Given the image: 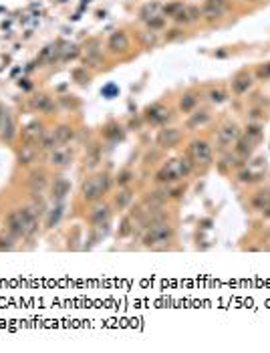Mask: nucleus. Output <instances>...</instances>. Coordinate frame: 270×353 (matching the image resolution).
<instances>
[{
	"instance_id": "obj_30",
	"label": "nucleus",
	"mask_w": 270,
	"mask_h": 353,
	"mask_svg": "<svg viewBox=\"0 0 270 353\" xmlns=\"http://www.w3.org/2000/svg\"><path fill=\"white\" fill-rule=\"evenodd\" d=\"M246 138L252 139V141H260V138H262V127L260 125H248Z\"/></svg>"
},
{
	"instance_id": "obj_1",
	"label": "nucleus",
	"mask_w": 270,
	"mask_h": 353,
	"mask_svg": "<svg viewBox=\"0 0 270 353\" xmlns=\"http://www.w3.org/2000/svg\"><path fill=\"white\" fill-rule=\"evenodd\" d=\"M6 230L15 238H32L39 230V216L30 208L12 210L6 216Z\"/></svg>"
},
{
	"instance_id": "obj_11",
	"label": "nucleus",
	"mask_w": 270,
	"mask_h": 353,
	"mask_svg": "<svg viewBox=\"0 0 270 353\" xmlns=\"http://www.w3.org/2000/svg\"><path fill=\"white\" fill-rule=\"evenodd\" d=\"M240 138V129L236 123H226L222 129L218 131V141L220 145H230L232 141H238Z\"/></svg>"
},
{
	"instance_id": "obj_43",
	"label": "nucleus",
	"mask_w": 270,
	"mask_h": 353,
	"mask_svg": "<svg viewBox=\"0 0 270 353\" xmlns=\"http://www.w3.org/2000/svg\"><path fill=\"white\" fill-rule=\"evenodd\" d=\"M240 180H242V182H254L256 178L252 176V172H242V174H240Z\"/></svg>"
},
{
	"instance_id": "obj_20",
	"label": "nucleus",
	"mask_w": 270,
	"mask_h": 353,
	"mask_svg": "<svg viewBox=\"0 0 270 353\" xmlns=\"http://www.w3.org/2000/svg\"><path fill=\"white\" fill-rule=\"evenodd\" d=\"M55 148H59V141L55 138V131H45L43 138L39 141V150L41 152H53Z\"/></svg>"
},
{
	"instance_id": "obj_5",
	"label": "nucleus",
	"mask_w": 270,
	"mask_h": 353,
	"mask_svg": "<svg viewBox=\"0 0 270 353\" xmlns=\"http://www.w3.org/2000/svg\"><path fill=\"white\" fill-rule=\"evenodd\" d=\"M190 155H192V160L195 164L208 166V164L212 162V148L204 139H194L190 143Z\"/></svg>"
},
{
	"instance_id": "obj_41",
	"label": "nucleus",
	"mask_w": 270,
	"mask_h": 353,
	"mask_svg": "<svg viewBox=\"0 0 270 353\" xmlns=\"http://www.w3.org/2000/svg\"><path fill=\"white\" fill-rule=\"evenodd\" d=\"M73 77H75L79 83H89V75H85L83 69H77L75 73H73Z\"/></svg>"
},
{
	"instance_id": "obj_45",
	"label": "nucleus",
	"mask_w": 270,
	"mask_h": 353,
	"mask_svg": "<svg viewBox=\"0 0 270 353\" xmlns=\"http://www.w3.org/2000/svg\"><path fill=\"white\" fill-rule=\"evenodd\" d=\"M250 2H258V0H250Z\"/></svg>"
},
{
	"instance_id": "obj_19",
	"label": "nucleus",
	"mask_w": 270,
	"mask_h": 353,
	"mask_svg": "<svg viewBox=\"0 0 270 353\" xmlns=\"http://www.w3.org/2000/svg\"><path fill=\"white\" fill-rule=\"evenodd\" d=\"M252 85V77L248 75V73H240V75L232 81V89H234L236 93H246L250 89Z\"/></svg>"
},
{
	"instance_id": "obj_6",
	"label": "nucleus",
	"mask_w": 270,
	"mask_h": 353,
	"mask_svg": "<svg viewBox=\"0 0 270 353\" xmlns=\"http://www.w3.org/2000/svg\"><path fill=\"white\" fill-rule=\"evenodd\" d=\"M224 10H226V0H206V4L202 8V16L206 20H218L224 16Z\"/></svg>"
},
{
	"instance_id": "obj_33",
	"label": "nucleus",
	"mask_w": 270,
	"mask_h": 353,
	"mask_svg": "<svg viewBox=\"0 0 270 353\" xmlns=\"http://www.w3.org/2000/svg\"><path fill=\"white\" fill-rule=\"evenodd\" d=\"M181 8H183V4H181V2H171V4H167V6L164 8V12H165L167 16H171V18H174V16L178 15V12H180Z\"/></svg>"
},
{
	"instance_id": "obj_44",
	"label": "nucleus",
	"mask_w": 270,
	"mask_h": 353,
	"mask_svg": "<svg viewBox=\"0 0 270 353\" xmlns=\"http://www.w3.org/2000/svg\"><path fill=\"white\" fill-rule=\"evenodd\" d=\"M180 34H181V31H180V29H174V31H169V34H167V41H176Z\"/></svg>"
},
{
	"instance_id": "obj_9",
	"label": "nucleus",
	"mask_w": 270,
	"mask_h": 353,
	"mask_svg": "<svg viewBox=\"0 0 270 353\" xmlns=\"http://www.w3.org/2000/svg\"><path fill=\"white\" fill-rule=\"evenodd\" d=\"M145 119L150 121L151 125H162V123H165V121L169 119V109H165L164 105L155 103V105H151V107H147Z\"/></svg>"
},
{
	"instance_id": "obj_16",
	"label": "nucleus",
	"mask_w": 270,
	"mask_h": 353,
	"mask_svg": "<svg viewBox=\"0 0 270 353\" xmlns=\"http://www.w3.org/2000/svg\"><path fill=\"white\" fill-rule=\"evenodd\" d=\"M0 138H2V141H12L15 139V119H12L10 113H2V125H0Z\"/></svg>"
},
{
	"instance_id": "obj_32",
	"label": "nucleus",
	"mask_w": 270,
	"mask_h": 353,
	"mask_svg": "<svg viewBox=\"0 0 270 353\" xmlns=\"http://www.w3.org/2000/svg\"><path fill=\"white\" fill-rule=\"evenodd\" d=\"M131 180H133V172H129V169H123V172H119V176H117V184L119 186H127Z\"/></svg>"
},
{
	"instance_id": "obj_29",
	"label": "nucleus",
	"mask_w": 270,
	"mask_h": 353,
	"mask_svg": "<svg viewBox=\"0 0 270 353\" xmlns=\"http://www.w3.org/2000/svg\"><path fill=\"white\" fill-rule=\"evenodd\" d=\"M195 103H198V99H195L194 95H186V97H181V101H180V107H181V111H192V109L195 107Z\"/></svg>"
},
{
	"instance_id": "obj_22",
	"label": "nucleus",
	"mask_w": 270,
	"mask_h": 353,
	"mask_svg": "<svg viewBox=\"0 0 270 353\" xmlns=\"http://www.w3.org/2000/svg\"><path fill=\"white\" fill-rule=\"evenodd\" d=\"M252 206L256 210H266V208H270V192H258L256 196L252 198Z\"/></svg>"
},
{
	"instance_id": "obj_38",
	"label": "nucleus",
	"mask_w": 270,
	"mask_h": 353,
	"mask_svg": "<svg viewBox=\"0 0 270 353\" xmlns=\"http://www.w3.org/2000/svg\"><path fill=\"white\" fill-rule=\"evenodd\" d=\"M174 20H176L178 24H181V22H183V24H188V22H190V18H188V10H186V6H183V8H181V10L178 12V15L174 16Z\"/></svg>"
},
{
	"instance_id": "obj_12",
	"label": "nucleus",
	"mask_w": 270,
	"mask_h": 353,
	"mask_svg": "<svg viewBox=\"0 0 270 353\" xmlns=\"http://www.w3.org/2000/svg\"><path fill=\"white\" fill-rule=\"evenodd\" d=\"M46 182H48L46 172H45V169H41V168L39 169H32L30 176H29V186H30L32 194H41L46 188Z\"/></svg>"
},
{
	"instance_id": "obj_18",
	"label": "nucleus",
	"mask_w": 270,
	"mask_h": 353,
	"mask_svg": "<svg viewBox=\"0 0 270 353\" xmlns=\"http://www.w3.org/2000/svg\"><path fill=\"white\" fill-rule=\"evenodd\" d=\"M55 138L59 141V145H65V143H71L73 139H75V129H73L71 125H59L55 129Z\"/></svg>"
},
{
	"instance_id": "obj_26",
	"label": "nucleus",
	"mask_w": 270,
	"mask_h": 353,
	"mask_svg": "<svg viewBox=\"0 0 270 353\" xmlns=\"http://www.w3.org/2000/svg\"><path fill=\"white\" fill-rule=\"evenodd\" d=\"M254 141L252 139H248V138H244V139H240L238 141V145H236V152L240 153V155H250V152H252V145Z\"/></svg>"
},
{
	"instance_id": "obj_42",
	"label": "nucleus",
	"mask_w": 270,
	"mask_h": 353,
	"mask_svg": "<svg viewBox=\"0 0 270 353\" xmlns=\"http://www.w3.org/2000/svg\"><path fill=\"white\" fill-rule=\"evenodd\" d=\"M258 77H260V79H270V63L258 69Z\"/></svg>"
},
{
	"instance_id": "obj_8",
	"label": "nucleus",
	"mask_w": 270,
	"mask_h": 353,
	"mask_svg": "<svg viewBox=\"0 0 270 353\" xmlns=\"http://www.w3.org/2000/svg\"><path fill=\"white\" fill-rule=\"evenodd\" d=\"M181 139V131L176 127H165L157 133V145L159 148H176Z\"/></svg>"
},
{
	"instance_id": "obj_13",
	"label": "nucleus",
	"mask_w": 270,
	"mask_h": 353,
	"mask_svg": "<svg viewBox=\"0 0 270 353\" xmlns=\"http://www.w3.org/2000/svg\"><path fill=\"white\" fill-rule=\"evenodd\" d=\"M127 48H129V39H127V34H125L123 31L113 32L111 39H109V51H111L113 55H117V53H125Z\"/></svg>"
},
{
	"instance_id": "obj_3",
	"label": "nucleus",
	"mask_w": 270,
	"mask_h": 353,
	"mask_svg": "<svg viewBox=\"0 0 270 353\" xmlns=\"http://www.w3.org/2000/svg\"><path fill=\"white\" fill-rule=\"evenodd\" d=\"M107 190H109V176L107 174H95L83 182L81 196L85 202H97Z\"/></svg>"
},
{
	"instance_id": "obj_27",
	"label": "nucleus",
	"mask_w": 270,
	"mask_h": 353,
	"mask_svg": "<svg viewBox=\"0 0 270 353\" xmlns=\"http://www.w3.org/2000/svg\"><path fill=\"white\" fill-rule=\"evenodd\" d=\"M129 202H131V192H119L117 196H115V206H117L119 210L127 208Z\"/></svg>"
},
{
	"instance_id": "obj_40",
	"label": "nucleus",
	"mask_w": 270,
	"mask_h": 353,
	"mask_svg": "<svg viewBox=\"0 0 270 353\" xmlns=\"http://www.w3.org/2000/svg\"><path fill=\"white\" fill-rule=\"evenodd\" d=\"M147 22H150V29H162L164 27V18L162 16H151V18H147Z\"/></svg>"
},
{
	"instance_id": "obj_35",
	"label": "nucleus",
	"mask_w": 270,
	"mask_h": 353,
	"mask_svg": "<svg viewBox=\"0 0 270 353\" xmlns=\"http://www.w3.org/2000/svg\"><path fill=\"white\" fill-rule=\"evenodd\" d=\"M105 138H109V139H117V138H121V127H117V125H109V127L105 129Z\"/></svg>"
},
{
	"instance_id": "obj_37",
	"label": "nucleus",
	"mask_w": 270,
	"mask_h": 353,
	"mask_svg": "<svg viewBox=\"0 0 270 353\" xmlns=\"http://www.w3.org/2000/svg\"><path fill=\"white\" fill-rule=\"evenodd\" d=\"M186 10H188V18H190V22L202 18V10H200L198 6H190V8H186Z\"/></svg>"
},
{
	"instance_id": "obj_28",
	"label": "nucleus",
	"mask_w": 270,
	"mask_h": 353,
	"mask_svg": "<svg viewBox=\"0 0 270 353\" xmlns=\"http://www.w3.org/2000/svg\"><path fill=\"white\" fill-rule=\"evenodd\" d=\"M85 63L91 65V67H99L101 65V53L97 51V48H91L87 53V59H85Z\"/></svg>"
},
{
	"instance_id": "obj_10",
	"label": "nucleus",
	"mask_w": 270,
	"mask_h": 353,
	"mask_svg": "<svg viewBox=\"0 0 270 353\" xmlns=\"http://www.w3.org/2000/svg\"><path fill=\"white\" fill-rule=\"evenodd\" d=\"M69 190H71L69 180H67L65 176H57V178L53 180V186H51V198L57 200V202H60V200H63L67 194H69Z\"/></svg>"
},
{
	"instance_id": "obj_2",
	"label": "nucleus",
	"mask_w": 270,
	"mask_h": 353,
	"mask_svg": "<svg viewBox=\"0 0 270 353\" xmlns=\"http://www.w3.org/2000/svg\"><path fill=\"white\" fill-rule=\"evenodd\" d=\"M192 172V162L188 157H178V160H169L159 172L155 174V180L159 184H174L180 178H186Z\"/></svg>"
},
{
	"instance_id": "obj_4",
	"label": "nucleus",
	"mask_w": 270,
	"mask_h": 353,
	"mask_svg": "<svg viewBox=\"0 0 270 353\" xmlns=\"http://www.w3.org/2000/svg\"><path fill=\"white\" fill-rule=\"evenodd\" d=\"M174 238V228L165 222H157L153 226L147 228V232L143 236V245L145 246H157V245H167Z\"/></svg>"
},
{
	"instance_id": "obj_21",
	"label": "nucleus",
	"mask_w": 270,
	"mask_h": 353,
	"mask_svg": "<svg viewBox=\"0 0 270 353\" xmlns=\"http://www.w3.org/2000/svg\"><path fill=\"white\" fill-rule=\"evenodd\" d=\"M34 157H36V150H34V145H27V143H24V145H22V150L18 152V164H20V166L32 164V162H34Z\"/></svg>"
},
{
	"instance_id": "obj_25",
	"label": "nucleus",
	"mask_w": 270,
	"mask_h": 353,
	"mask_svg": "<svg viewBox=\"0 0 270 353\" xmlns=\"http://www.w3.org/2000/svg\"><path fill=\"white\" fill-rule=\"evenodd\" d=\"M30 210H32L36 216L45 214V210H46V204H45V200H43V196H41V194H34V196H32V206H30Z\"/></svg>"
},
{
	"instance_id": "obj_36",
	"label": "nucleus",
	"mask_w": 270,
	"mask_h": 353,
	"mask_svg": "<svg viewBox=\"0 0 270 353\" xmlns=\"http://www.w3.org/2000/svg\"><path fill=\"white\" fill-rule=\"evenodd\" d=\"M210 101H214V103H222V101H226V93L220 91V89L210 91Z\"/></svg>"
},
{
	"instance_id": "obj_15",
	"label": "nucleus",
	"mask_w": 270,
	"mask_h": 353,
	"mask_svg": "<svg viewBox=\"0 0 270 353\" xmlns=\"http://www.w3.org/2000/svg\"><path fill=\"white\" fill-rule=\"evenodd\" d=\"M30 105H32V109H36V111H41V113H46V115H51L55 109H57L55 101H53L48 95H39V97H34V99L30 101Z\"/></svg>"
},
{
	"instance_id": "obj_23",
	"label": "nucleus",
	"mask_w": 270,
	"mask_h": 353,
	"mask_svg": "<svg viewBox=\"0 0 270 353\" xmlns=\"http://www.w3.org/2000/svg\"><path fill=\"white\" fill-rule=\"evenodd\" d=\"M208 121H210V113H208V111H195V113L188 119V127H190V129H195V127H200V125L208 123Z\"/></svg>"
},
{
	"instance_id": "obj_31",
	"label": "nucleus",
	"mask_w": 270,
	"mask_h": 353,
	"mask_svg": "<svg viewBox=\"0 0 270 353\" xmlns=\"http://www.w3.org/2000/svg\"><path fill=\"white\" fill-rule=\"evenodd\" d=\"M12 240H15V236H12L10 232L8 234L6 232L0 234V250H10L12 246H15V245H12Z\"/></svg>"
},
{
	"instance_id": "obj_24",
	"label": "nucleus",
	"mask_w": 270,
	"mask_h": 353,
	"mask_svg": "<svg viewBox=\"0 0 270 353\" xmlns=\"http://www.w3.org/2000/svg\"><path fill=\"white\" fill-rule=\"evenodd\" d=\"M60 216H63V206H55L53 210H48V216H46V226L48 228H53V226H57L59 224V220H60Z\"/></svg>"
},
{
	"instance_id": "obj_34",
	"label": "nucleus",
	"mask_w": 270,
	"mask_h": 353,
	"mask_svg": "<svg viewBox=\"0 0 270 353\" xmlns=\"http://www.w3.org/2000/svg\"><path fill=\"white\" fill-rule=\"evenodd\" d=\"M99 157H101V155H99V150L95 148V150H93V152L87 155V160H85V164H87L89 168H95L97 164H99Z\"/></svg>"
},
{
	"instance_id": "obj_17",
	"label": "nucleus",
	"mask_w": 270,
	"mask_h": 353,
	"mask_svg": "<svg viewBox=\"0 0 270 353\" xmlns=\"http://www.w3.org/2000/svg\"><path fill=\"white\" fill-rule=\"evenodd\" d=\"M109 216H111V208H109L107 204L97 206V208L91 212V222L97 224V226H105L107 220H109Z\"/></svg>"
},
{
	"instance_id": "obj_14",
	"label": "nucleus",
	"mask_w": 270,
	"mask_h": 353,
	"mask_svg": "<svg viewBox=\"0 0 270 353\" xmlns=\"http://www.w3.org/2000/svg\"><path fill=\"white\" fill-rule=\"evenodd\" d=\"M48 160H51L53 166H60V168L69 166L73 162V152L69 148H55L51 152V157H48Z\"/></svg>"
},
{
	"instance_id": "obj_7",
	"label": "nucleus",
	"mask_w": 270,
	"mask_h": 353,
	"mask_svg": "<svg viewBox=\"0 0 270 353\" xmlns=\"http://www.w3.org/2000/svg\"><path fill=\"white\" fill-rule=\"evenodd\" d=\"M43 133H45V129H43V123H41V121H30V123L24 127L22 133H20L22 143H27V145H39V141H41V138H43Z\"/></svg>"
},
{
	"instance_id": "obj_39",
	"label": "nucleus",
	"mask_w": 270,
	"mask_h": 353,
	"mask_svg": "<svg viewBox=\"0 0 270 353\" xmlns=\"http://www.w3.org/2000/svg\"><path fill=\"white\" fill-rule=\"evenodd\" d=\"M129 232H131V220H129V218H125V220L121 222V228H119V236L123 238V236H127Z\"/></svg>"
}]
</instances>
